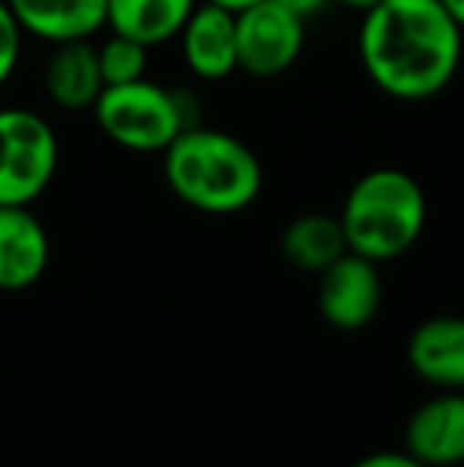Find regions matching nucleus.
Masks as SVG:
<instances>
[{
  "label": "nucleus",
  "mask_w": 464,
  "mask_h": 467,
  "mask_svg": "<svg viewBox=\"0 0 464 467\" xmlns=\"http://www.w3.org/2000/svg\"><path fill=\"white\" fill-rule=\"evenodd\" d=\"M96 55H99V70H102V83H106V87H124V83H134V80H140V77H147L150 48L137 42V38L112 32V36L96 48Z\"/></svg>",
  "instance_id": "16"
},
{
  "label": "nucleus",
  "mask_w": 464,
  "mask_h": 467,
  "mask_svg": "<svg viewBox=\"0 0 464 467\" xmlns=\"http://www.w3.org/2000/svg\"><path fill=\"white\" fill-rule=\"evenodd\" d=\"M201 0H108L106 29L137 38L147 48L179 38Z\"/></svg>",
  "instance_id": "14"
},
{
  "label": "nucleus",
  "mask_w": 464,
  "mask_h": 467,
  "mask_svg": "<svg viewBox=\"0 0 464 467\" xmlns=\"http://www.w3.org/2000/svg\"><path fill=\"white\" fill-rule=\"evenodd\" d=\"M51 242L29 207H0V289L19 293L45 277Z\"/></svg>",
  "instance_id": "10"
},
{
  "label": "nucleus",
  "mask_w": 464,
  "mask_h": 467,
  "mask_svg": "<svg viewBox=\"0 0 464 467\" xmlns=\"http://www.w3.org/2000/svg\"><path fill=\"white\" fill-rule=\"evenodd\" d=\"M42 80L45 93L61 111H93L96 99L106 89L96 45L89 38L55 45Z\"/></svg>",
  "instance_id": "13"
},
{
  "label": "nucleus",
  "mask_w": 464,
  "mask_h": 467,
  "mask_svg": "<svg viewBox=\"0 0 464 467\" xmlns=\"http://www.w3.org/2000/svg\"><path fill=\"white\" fill-rule=\"evenodd\" d=\"M356 467H427V464L417 462L410 451H372L363 462H356Z\"/></svg>",
  "instance_id": "18"
},
{
  "label": "nucleus",
  "mask_w": 464,
  "mask_h": 467,
  "mask_svg": "<svg viewBox=\"0 0 464 467\" xmlns=\"http://www.w3.org/2000/svg\"><path fill=\"white\" fill-rule=\"evenodd\" d=\"M356 51L372 87L401 102H423L459 74L464 29L439 0H382L359 19Z\"/></svg>",
  "instance_id": "1"
},
{
  "label": "nucleus",
  "mask_w": 464,
  "mask_h": 467,
  "mask_svg": "<svg viewBox=\"0 0 464 467\" xmlns=\"http://www.w3.org/2000/svg\"><path fill=\"white\" fill-rule=\"evenodd\" d=\"M162 175L181 203L211 216L242 213L264 188L258 153L230 130L201 121L162 150Z\"/></svg>",
  "instance_id": "2"
},
{
  "label": "nucleus",
  "mask_w": 464,
  "mask_h": 467,
  "mask_svg": "<svg viewBox=\"0 0 464 467\" xmlns=\"http://www.w3.org/2000/svg\"><path fill=\"white\" fill-rule=\"evenodd\" d=\"M353 254L385 265L417 245L427 226V194L404 169H372L359 175L337 213Z\"/></svg>",
  "instance_id": "3"
},
{
  "label": "nucleus",
  "mask_w": 464,
  "mask_h": 467,
  "mask_svg": "<svg viewBox=\"0 0 464 467\" xmlns=\"http://www.w3.org/2000/svg\"><path fill=\"white\" fill-rule=\"evenodd\" d=\"M239 70L258 80L280 77L299 61L305 48V19L280 6L277 0H258L235 13Z\"/></svg>",
  "instance_id": "6"
},
{
  "label": "nucleus",
  "mask_w": 464,
  "mask_h": 467,
  "mask_svg": "<svg viewBox=\"0 0 464 467\" xmlns=\"http://www.w3.org/2000/svg\"><path fill=\"white\" fill-rule=\"evenodd\" d=\"M335 4L347 6V10H353V13H359V16H363L366 10H372V6L382 4V0H335Z\"/></svg>",
  "instance_id": "20"
},
{
  "label": "nucleus",
  "mask_w": 464,
  "mask_h": 467,
  "mask_svg": "<svg viewBox=\"0 0 464 467\" xmlns=\"http://www.w3.org/2000/svg\"><path fill=\"white\" fill-rule=\"evenodd\" d=\"M407 363L423 381L442 391L464 388V318L436 315L414 327L407 340Z\"/></svg>",
  "instance_id": "11"
},
{
  "label": "nucleus",
  "mask_w": 464,
  "mask_h": 467,
  "mask_svg": "<svg viewBox=\"0 0 464 467\" xmlns=\"http://www.w3.org/2000/svg\"><path fill=\"white\" fill-rule=\"evenodd\" d=\"M280 6H286L290 13H296L299 19H312V16H322L335 0H277Z\"/></svg>",
  "instance_id": "19"
},
{
  "label": "nucleus",
  "mask_w": 464,
  "mask_h": 467,
  "mask_svg": "<svg viewBox=\"0 0 464 467\" xmlns=\"http://www.w3.org/2000/svg\"><path fill=\"white\" fill-rule=\"evenodd\" d=\"M404 451L427 467L464 462V394L442 391L410 413L404 426Z\"/></svg>",
  "instance_id": "9"
},
{
  "label": "nucleus",
  "mask_w": 464,
  "mask_h": 467,
  "mask_svg": "<svg viewBox=\"0 0 464 467\" xmlns=\"http://www.w3.org/2000/svg\"><path fill=\"white\" fill-rule=\"evenodd\" d=\"M19 51H23V29L13 19L6 0H0V89L6 87V80L13 77L19 64Z\"/></svg>",
  "instance_id": "17"
},
{
  "label": "nucleus",
  "mask_w": 464,
  "mask_h": 467,
  "mask_svg": "<svg viewBox=\"0 0 464 467\" xmlns=\"http://www.w3.org/2000/svg\"><path fill=\"white\" fill-rule=\"evenodd\" d=\"M442 6H446L449 13H452V19L464 29V0H439Z\"/></svg>",
  "instance_id": "21"
},
{
  "label": "nucleus",
  "mask_w": 464,
  "mask_h": 467,
  "mask_svg": "<svg viewBox=\"0 0 464 467\" xmlns=\"http://www.w3.org/2000/svg\"><path fill=\"white\" fill-rule=\"evenodd\" d=\"M61 143L48 121L29 109H0V207H29L48 191Z\"/></svg>",
  "instance_id": "5"
},
{
  "label": "nucleus",
  "mask_w": 464,
  "mask_h": 467,
  "mask_svg": "<svg viewBox=\"0 0 464 467\" xmlns=\"http://www.w3.org/2000/svg\"><path fill=\"white\" fill-rule=\"evenodd\" d=\"M181 61L198 80H226L239 70V42H235V13L201 0L179 32Z\"/></svg>",
  "instance_id": "8"
},
{
  "label": "nucleus",
  "mask_w": 464,
  "mask_h": 467,
  "mask_svg": "<svg viewBox=\"0 0 464 467\" xmlns=\"http://www.w3.org/2000/svg\"><path fill=\"white\" fill-rule=\"evenodd\" d=\"M318 312L337 331H363L382 308L378 265L363 254H341L318 274Z\"/></svg>",
  "instance_id": "7"
},
{
  "label": "nucleus",
  "mask_w": 464,
  "mask_h": 467,
  "mask_svg": "<svg viewBox=\"0 0 464 467\" xmlns=\"http://www.w3.org/2000/svg\"><path fill=\"white\" fill-rule=\"evenodd\" d=\"M211 4H217V6H226V10L239 13V10H245V6L258 4V0H211Z\"/></svg>",
  "instance_id": "22"
},
{
  "label": "nucleus",
  "mask_w": 464,
  "mask_h": 467,
  "mask_svg": "<svg viewBox=\"0 0 464 467\" xmlns=\"http://www.w3.org/2000/svg\"><path fill=\"white\" fill-rule=\"evenodd\" d=\"M93 118L108 140L130 153H162L181 130L198 124L191 96L147 77L102 89Z\"/></svg>",
  "instance_id": "4"
},
{
  "label": "nucleus",
  "mask_w": 464,
  "mask_h": 467,
  "mask_svg": "<svg viewBox=\"0 0 464 467\" xmlns=\"http://www.w3.org/2000/svg\"><path fill=\"white\" fill-rule=\"evenodd\" d=\"M280 252L296 271L322 274L328 265H335L341 254H347V235L337 216L331 213H303L293 223H286L280 235Z\"/></svg>",
  "instance_id": "15"
},
{
  "label": "nucleus",
  "mask_w": 464,
  "mask_h": 467,
  "mask_svg": "<svg viewBox=\"0 0 464 467\" xmlns=\"http://www.w3.org/2000/svg\"><path fill=\"white\" fill-rule=\"evenodd\" d=\"M106 4L108 0H6L23 36L48 45L93 38L106 29Z\"/></svg>",
  "instance_id": "12"
}]
</instances>
